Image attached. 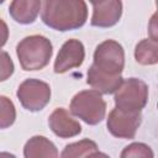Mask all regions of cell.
<instances>
[{
  "label": "cell",
  "mask_w": 158,
  "mask_h": 158,
  "mask_svg": "<svg viewBox=\"0 0 158 158\" xmlns=\"http://www.w3.org/2000/svg\"><path fill=\"white\" fill-rule=\"evenodd\" d=\"M53 53L51 41L41 35L27 36L17 43L16 54L23 70H40L48 63Z\"/></svg>",
  "instance_id": "2"
},
{
  "label": "cell",
  "mask_w": 158,
  "mask_h": 158,
  "mask_svg": "<svg viewBox=\"0 0 158 158\" xmlns=\"http://www.w3.org/2000/svg\"><path fill=\"white\" fill-rule=\"evenodd\" d=\"M17 99L21 105L32 112L41 111L51 100V88L38 79H26L17 89Z\"/></svg>",
  "instance_id": "6"
},
{
  "label": "cell",
  "mask_w": 158,
  "mask_h": 158,
  "mask_svg": "<svg viewBox=\"0 0 158 158\" xmlns=\"http://www.w3.org/2000/svg\"><path fill=\"white\" fill-rule=\"evenodd\" d=\"M42 21L57 31H72L81 27L88 19L84 0H44Z\"/></svg>",
  "instance_id": "1"
},
{
  "label": "cell",
  "mask_w": 158,
  "mask_h": 158,
  "mask_svg": "<svg viewBox=\"0 0 158 158\" xmlns=\"http://www.w3.org/2000/svg\"><path fill=\"white\" fill-rule=\"evenodd\" d=\"M89 1H90V2L93 4V6H94V5H96V4H99V2H101L102 0H89Z\"/></svg>",
  "instance_id": "20"
},
{
  "label": "cell",
  "mask_w": 158,
  "mask_h": 158,
  "mask_svg": "<svg viewBox=\"0 0 158 158\" xmlns=\"http://www.w3.org/2000/svg\"><path fill=\"white\" fill-rule=\"evenodd\" d=\"M41 10V0H12L9 12L10 16L21 25L35 22Z\"/></svg>",
  "instance_id": "12"
},
{
  "label": "cell",
  "mask_w": 158,
  "mask_h": 158,
  "mask_svg": "<svg viewBox=\"0 0 158 158\" xmlns=\"http://www.w3.org/2000/svg\"><path fill=\"white\" fill-rule=\"evenodd\" d=\"M122 158H127V157H143V158H152L153 157V152L152 149L144 144V143H131L130 146H127L122 153H121Z\"/></svg>",
  "instance_id": "17"
},
{
  "label": "cell",
  "mask_w": 158,
  "mask_h": 158,
  "mask_svg": "<svg viewBox=\"0 0 158 158\" xmlns=\"http://www.w3.org/2000/svg\"><path fill=\"white\" fill-rule=\"evenodd\" d=\"M23 156L26 158H56L58 151L53 142L43 136H33L23 147Z\"/></svg>",
  "instance_id": "13"
},
{
  "label": "cell",
  "mask_w": 158,
  "mask_h": 158,
  "mask_svg": "<svg viewBox=\"0 0 158 158\" xmlns=\"http://www.w3.org/2000/svg\"><path fill=\"white\" fill-rule=\"evenodd\" d=\"M14 62L7 52L0 51V81L9 79L14 73Z\"/></svg>",
  "instance_id": "18"
},
{
  "label": "cell",
  "mask_w": 158,
  "mask_h": 158,
  "mask_svg": "<svg viewBox=\"0 0 158 158\" xmlns=\"http://www.w3.org/2000/svg\"><path fill=\"white\" fill-rule=\"evenodd\" d=\"M122 15L121 0H102L94 5L91 25L95 27H111L118 22Z\"/></svg>",
  "instance_id": "9"
},
{
  "label": "cell",
  "mask_w": 158,
  "mask_h": 158,
  "mask_svg": "<svg viewBox=\"0 0 158 158\" xmlns=\"http://www.w3.org/2000/svg\"><path fill=\"white\" fill-rule=\"evenodd\" d=\"M93 64L99 70L107 74H121L125 67V52L122 46L114 40L101 42L95 48Z\"/></svg>",
  "instance_id": "5"
},
{
  "label": "cell",
  "mask_w": 158,
  "mask_h": 158,
  "mask_svg": "<svg viewBox=\"0 0 158 158\" xmlns=\"http://www.w3.org/2000/svg\"><path fill=\"white\" fill-rule=\"evenodd\" d=\"M4 1H5V0H0V4H2V2H4Z\"/></svg>",
  "instance_id": "21"
},
{
  "label": "cell",
  "mask_w": 158,
  "mask_h": 158,
  "mask_svg": "<svg viewBox=\"0 0 158 158\" xmlns=\"http://www.w3.org/2000/svg\"><path fill=\"white\" fill-rule=\"evenodd\" d=\"M121 74H107L105 72L99 70L94 64L88 70V79L86 83L95 90L101 94H112L117 90L120 84L122 83Z\"/></svg>",
  "instance_id": "11"
},
{
  "label": "cell",
  "mask_w": 158,
  "mask_h": 158,
  "mask_svg": "<svg viewBox=\"0 0 158 158\" xmlns=\"http://www.w3.org/2000/svg\"><path fill=\"white\" fill-rule=\"evenodd\" d=\"M115 105L127 111H141L148 101V86L137 78L122 80L115 91Z\"/></svg>",
  "instance_id": "4"
},
{
  "label": "cell",
  "mask_w": 158,
  "mask_h": 158,
  "mask_svg": "<svg viewBox=\"0 0 158 158\" xmlns=\"http://www.w3.org/2000/svg\"><path fill=\"white\" fill-rule=\"evenodd\" d=\"M9 38V27L2 19H0V48L6 43Z\"/></svg>",
  "instance_id": "19"
},
{
  "label": "cell",
  "mask_w": 158,
  "mask_h": 158,
  "mask_svg": "<svg viewBox=\"0 0 158 158\" xmlns=\"http://www.w3.org/2000/svg\"><path fill=\"white\" fill-rule=\"evenodd\" d=\"M84 58L85 49L83 43L79 40H68L63 43L57 54L54 62V72L63 74L73 68H78L84 62Z\"/></svg>",
  "instance_id": "8"
},
{
  "label": "cell",
  "mask_w": 158,
  "mask_h": 158,
  "mask_svg": "<svg viewBox=\"0 0 158 158\" xmlns=\"http://www.w3.org/2000/svg\"><path fill=\"white\" fill-rule=\"evenodd\" d=\"M70 112L88 125H98L105 118L106 102L98 90H83L72 99Z\"/></svg>",
  "instance_id": "3"
},
{
  "label": "cell",
  "mask_w": 158,
  "mask_h": 158,
  "mask_svg": "<svg viewBox=\"0 0 158 158\" xmlns=\"http://www.w3.org/2000/svg\"><path fill=\"white\" fill-rule=\"evenodd\" d=\"M135 58L142 65H153L158 62V42L154 38H146L137 43Z\"/></svg>",
  "instance_id": "15"
},
{
  "label": "cell",
  "mask_w": 158,
  "mask_h": 158,
  "mask_svg": "<svg viewBox=\"0 0 158 158\" xmlns=\"http://www.w3.org/2000/svg\"><path fill=\"white\" fill-rule=\"evenodd\" d=\"M142 121L141 111H127L115 107L107 117V130L117 138L131 139L135 137Z\"/></svg>",
  "instance_id": "7"
},
{
  "label": "cell",
  "mask_w": 158,
  "mask_h": 158,
  "mask_svg": "<svg viewBox=\"0 0 158 158\" xmlns=\"http://www.w3.org/2000/svg\"><path fill=\"white\" fill-rule=\"evenodd\" d=\"M60 156L63 158H78V157H99V156H104L105 154L100 153L98 149V146L94 141L91 139H81L79 142L75 143H70L67 144L65 148L63 149V152L60 153Z\"/></svg>",
  "instance_id": "14"
},
{
  "label": "cell",
  "mask_w": 158,
  "mask_h": 158,
  "mask_svg": "<svg viewBox=\"0 0 158 158\" xmlns=\"http://www.w3.org/2000/svg\"><path fill=\"white\" fill-rule=\"evenodd\" d=\"M48 125L52 132L59 138H70L81 132L80 123L74 120L63 107H57L48 117Z\"/></svg>",
  "instance_id": "10"
},
{
  "label": "cell",
  "mask_w": 158,
  "mask_h": 158,
  "mask_svg": "<svg viewBox=\"0 0 158 158\" xmlns=\"http://www.w3.org/2000/svg\"><path fill=\"white\" fill-rule=\"evenodd\" d=\"M16 120V109L14 102L0 95V128L10 127Z\"/></svg>",
  "instance_id": "16"
}]
</instances>
